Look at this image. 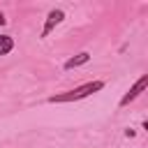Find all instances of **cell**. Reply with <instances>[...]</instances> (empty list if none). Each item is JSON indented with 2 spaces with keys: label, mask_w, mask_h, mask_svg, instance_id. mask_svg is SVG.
Instances as JSON below:
<instances>
[{
  "label": "cell",
  "mask_w": 148,
  "mask_h": 148,
  "mask_svg": "<svg viewBox=\"0 0 148 148\" xmlns=\"http://www.w3.org/2000/svg\"><path fill=\"white\" fill-rule=\"evenodd\" d=\"M102 88H104V81H88V83H83V86H79V88H74V90H67V92H60V95L49 97V102H51V104L76 102V99H83V97H88V95H92V92H97V90H102Z\"/></svg>",
  "instance_id": "1"
},
{
  "label": "cell",
  "mask_w": 148,
  "mask_h": 148,
  "mask_svg": "<svg viewBox=\"0 0 148 148\" xmlns=\"http://www.w3.org/2000/svg\"><path fill=\"white\" fill-rule=\"evenodd\" d=\"M146 86H148V74H143V76H141V79H139V81H136V83H134V86H132V88H130V90L123 95L120 106H127L130 102H134V99H136V97L143 92V88H146Z\"/></svg>",
  "instance_id": "2"
},
{
  "label": "cell",
  "mask_w": 148,
  "mask_h": 148,
  "mask_svg": "<svg viewBox=\"0 0 148 148\" xmlns=\"http://www.w3.org/2000/svg\"><path fill=\"white\" fill-rule=\"evenodd\" d=\"M62 18H65V12H62V9H51V12H49V16H46V21H44L42 37H49V32H51L58 23H62Z\"/></svg>",
  "instance_id": "3"
},
{
  "label": "cell",
  "mask_w": 148,
  "mask_h": 148,
  "mask_svg": "<svg viewBox=\"0 0 148 148\" xmlns=\"http://www.w3.org/2000/svg\"><path fill=\"white\" fill-rule=\"evenodd\" d=\"M90 60V53L88 51H81L79 56H74V58H69L67 62H65V69H74V67H81V65H86Z\"/></svg>",
  "instance_id": "4"
},
{
  "label": "cell",
  "mask_w": 148,
  "mask_h": 148,
  "mask_svg": "<svg viewBox=\"0 0 148 148\" xmlns=\"http://www.w3.org/2000/svg\"><path fill=\"white\" fill-rule=\"evenodd\" d=\"M14 49V39L12 35H0V56H7Z\"/></svg>",
  "instance_id": "5"
},
{
  "label": "cell",
  "mask_w": 148,
  "mask_h": 148,
  "mask_svg": "<svg viewBox=\"0 0 148 148\" xmlns=\"http://www.w3.org/2000/svg\"><path fill=\"white\" fill-rule=\"evenodd\" d=\"M5 23H7V18H5V14L0 12V25H5Z\"/></svg>",
  "instance_id": "6"
}]
</instances>
